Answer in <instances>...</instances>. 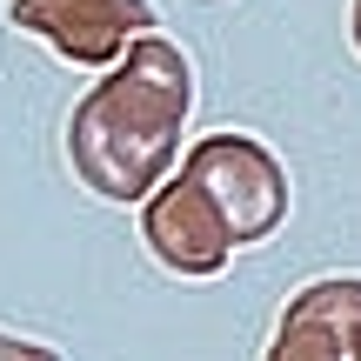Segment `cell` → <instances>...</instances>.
<instances>
[{
  "instance_id": "8992f818",
  "label": "cell",
  "mask_w": 361,
  "mask_h": 361,
  "mask_svg": "<svg viewBox=\"0 0 361 361\" xmlns=\"http://www.w3.org/2000/svg\"><path fill=\"white\" fill-rule=\"evenodd\" d=\"M348 34H355V54H361V0H355V13H348Z\"/></svg>"
},
{
  "instance_id": "3957f363",
  "label": "cell",
  "mask_w": 361,
  "mask_h": 361,
  "mask_svg": "<svg viewBox=\"0 0 361 361\" xmlns=\"http://www.w3.org/2000/svg\"><path fill=\"white\" fill-rule=\"evenodd\" d=\"M13 27L61 47L74 67H107L114 54H128V40L154 27V7L147 0H13Z\"/></svg>"
},
{
  "instance_id": "277c9868",
  "label": "cell",
  "mask_w": 361,
  "mask_h": 361,
  "mask_svg": "<svg viewBox=\"0 0 361 361\" xmlns=\"http://www.w3.org/2000/svg\"><path fill=\"white\" fill-rule=\"evenodd\" d=\"M348 322H361V274L348 281H314L281 314L268 361H348Z\"/></svg>"
},
{
  "instance_id": "7a4b0ae2",
  "label": "cell",
  "mask_w": 361,
  "mask_h": 361,
  "mask_svg": "<svg viewBox=\"0 0 361 361\" xmlns=\"http://www.w3.org/2000/svg\"><path fill=\"white\" fill-rule=\"evenodd\" d=\"M288 214V174L261 141L214 134L188 154L180 180L147 194V247L174 274H214L228 247H255Z\"/></svg>"
},
{
  "instance_id": "5b68a950",
  "label": "cell",
  "mask_w": 361,
  "mask_h": 361,
  "mask_svg": "<svg viewBox=\"0 0 361 361\" xmlns=\"http://www.w3.org/2000/svg\"><path fill=\"white\" fill-rule=\"evenodd\" d=\"M0 361H61V348L27 341V335H0Z\"/></svg>"
},
{
  "instance_id": "6da1fadb",
  "label": "cell",
  "mask_w": 361,
  "mask_h": 361,
  "mask_svg": "<svg viewBox=\"0 0 361 361\" xmlns=\"http://www.w3.org/2000/svg\"><path fill=\"white\" fill-rule=\"evenodd\" d=\"M194 107V67L188 54L168 40L141 34L128 47V61L80 101L74 128H67V154H74L80 180L101 201H147L168 180L180 121Z\"/></svg>"
},
{
  "instance_id": "52a82bcc",
  "label": "cell",
  "mask_w": 361,
  "mask_h": 361,
  "mask_svg": "<svg viewBox=\"0 0 361 361\" xmlns=\"http://www.w3.org/2000/svg\"><path fill=\"white\" fill-rule=\"evenodd\" d=\"M348 348H355V361H361V328H355V341H348Z\"/></svg>"
}]
</instances>
